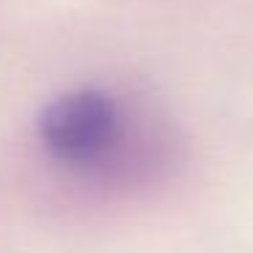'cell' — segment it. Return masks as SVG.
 Segmentation results:
<instances>
[{
	"mask_svg": "<svg viewBox=\"0 0 253 253\" xmlns=\"http://www.w3.org/2000/svg\"><path fill=\"white\" fill-rule=\"evenodd\" d=\"M136 104L106 87H74L36 117V136L49 161L87 182L123 142Z\"/></svg>",
	"mask_w": 253,
	"mask_h": 253,
	"instance_id": "obj_1",
	"label": "cell"
}]
</instances>
